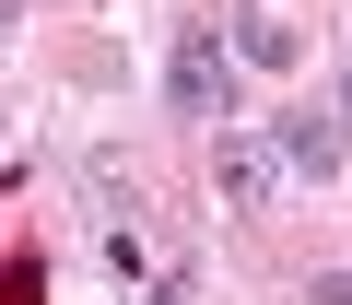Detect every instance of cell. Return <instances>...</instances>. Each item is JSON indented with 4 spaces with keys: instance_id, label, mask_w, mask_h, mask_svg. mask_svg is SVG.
Here are the masks:
<instances>
[{
    "instance_id": "cell-8",
    "label": "cell",
    "mask_w": 352,
    "mask_h": 305,
    "mask_svg": "<svg viewBox=\"0 0 352 305\" xmlns=\"http://www.w3.org/2000/svg\"><path fill=\"white\" fill-rule=\"evenodd\" d=\"M340 117H352V71H340Z\"/></svg>"
},
{
    "instance_id": "cell-6",
    "label": "cell",
    "mask_w": 352,
    "mask_h": 305,
    "mask_svg": "<svg viewBox=\"0 0 352 305\" xmlns=\"http://www.w3.org/2000/svg\"><path fill=\"white\" fill-rule=\"evenodd\" d=\"M153 305H200V270H164V282H153Z\"/></svg>"
},
{
    "instance_id": "cell-7",
    "label": "cell",
    "mask_w": 352,
    "mask_h": 305,
    "mask_svg": "<svg viewBox=\"0 0 352 305\" xmlns=\"http://www.w3.org/2000/svg\"><path fill=\"white\" fill-rule=\"evenodd\" d=\"M305 305H352V270H317V282H305Z\"/></svg>"
},
{
    "instance_id": "cell-2",
    "label": "cell",
    "mask_w": 352,
    "mask_h": 305,
    "mask_svg": "<svg viewBox=\"0 0 352 305\" xmlns=\"http://www.w3.org/2000/svg\"><path fill=\"white\" fill-rule=\"evenodd\" d=\"M282 177H294V165H282L270 129H212V200H223L235 223H258V212L282 200Z\"/></svg>"
},
{
    "instance_id": "cell-5",
    "label": "cell",
    "mask_w": 352,
    "mask_h": 305,
    "mask_svg": "<svg viewBox=\"0 0 352 305\" xmlns=\"http://www.w3.org/2000/svg\"><path fill=\"white\" fill-rule=\"evenodd\" d=\"M106 270H118V282H164L153 247H141V223H106Z\"/></svg>"
},
{
    "instance_id": "cell-3",
    "label": "cell",
    "mask_w": 352,
    "mask_h": 305,
    "mask_svg": "<svg viewBox=\"0 0 352 305\" xmlns=\"http://www.w3.org/2000/svg\"><path fill=\"white\" fill-rule=\"evenodd\" d=\"M270 141H282V165H294V177H317V188L352 165V129H340V106H294Z\"/></svg>"
},
{
    "instance_id": "cell-1",
    "label": "cell",
    "mask_w": 352,
    "mask_h": 305,
    "mask_svg": "<svg viewBox=\"0 0 352 305\" xmlns=\"http://www.w3.org/2000/svg\"><path fill=\"white\" fill-rule=\"evenodd\" d=\"M235 36H223V12L212 24H176V47H164V117H188V129H235Z\"/></svg>"
},
{
    "instance_id": "cell-4",
    "label": "cell",
    "mask_w": 352,
    "mask_h": 305,
    "mask_svg": "<svg viewBox=\"0 0 352 305\" xmlns=\"http://www.w3.org/2000/svg\"><path fill=\"white\" fill-rule=\"evenodd\" d=\"M223 24H235V59H247V71H294V59H305V24L282 12V0H235Z\"/></svg>"
}]
</instances>
